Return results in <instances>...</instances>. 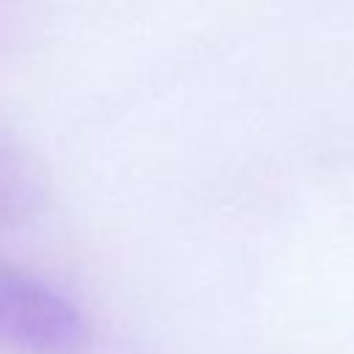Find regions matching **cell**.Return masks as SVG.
<instances>
[{"label":"cell","mask_w":354,"mask_h":354,"mask_svg":"<svg viewBox=\"0 0 354 354\" xmlns=\"http://www.w3.org/2000/svg\"><path fill=\"white\" fill-rule=\"evenodd\" d=\"M0 346L17 354H83L91 324L50 282L0 263Z\"/></svg>","instance_id":"cell-1"},{"label":"cell","mask_w":354,"mask_h":354,"mask_svg":"<svg viewBox=\"0 0 354 354\" xmlns=\"http://www.w3.org/2000/svg\"><path fill=\"white\" fill-rule=\"evenodd\" d=\"M47 202V174L33 149L0 124V235L25 227Z\"/></svg>","instance_id":"cell-2"}]
</instances>
